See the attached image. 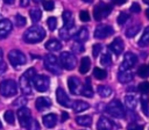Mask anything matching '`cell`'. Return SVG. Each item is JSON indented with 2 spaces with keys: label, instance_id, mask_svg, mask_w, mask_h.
<instances>
[{
  "label": "cell",
  "instance_id": "cell-1",
  "mask_svg": "<svg viewBox=\"0 0 149 130\" xmlns=\"http://www.w3.org/2000/svg\"><path fill=\"white\" fill-rule=\"evenodd\" d=\"M45 37V31L42 27H38V26H34V27H30L26 30L24 35H23V39L27 42V43H38L41 42L43 38Z\"/></svg>",
  "mask_w": 149,
  "mask_h": 130
},
{
  "label": "cell",
  "instance_id": "cell-2",
  "mask_svg": "<svg viewBox=\"0 0 149 130\" xmlns=\"http://www.w3.org/2000/svg\"><path fill=\"white\" fill-rule=\"evenodd\" d=\"M106 111L109 115H112L113 117H116V118H123L125 115H126V111L123 109V106H122V103L119 100H112L107 104Z\"/></svg>",
  "mask_w": 149,
  "mask_h": 130
},
{
  "label": "cell",
  "instance_id": "cell-3",
  "mask_svg": "<svg viewBox=\"0 0 149 130\" xmlns=\"http://www.w3.org/2000/svg\"><path fill=\"white\" fill-rule=\"evenodd\" d=\"M17 93V85L14 80L7 79L1 81L0 84V94L5 98H10L14 96Z\"/></svg>",
  "mask_w": 149,
  "mask_h": 130
},
{
  "label": "cell",
  "instance_id": "cell-4",
  "mask_svg": "<svg viewBox=\"0 0 149 130\" xmlns=\"http://www.w3.org/2000/svg\"><path fill=\"white\" fill-rule=\"evenodd\" d=\"M44 66L52 74L58 75L61 73V63H58L56 56H54L51 53H49L44 57Z\"/></svg>",
  "mask_w": 149,
  "mask_h": 130
},
{
  "label": "cell",
  "instance_id": "cell-5",
  "mask_svg": "<svg viewBox=\"0 0 149 130\" xmlns=\"http://www.w3.org/2000/svg\"><path fill=\"white\" fill-rule=\"evenodd\" d=\"M59 63H61V66L63 68L69 70V71L73 70L76 67V57L71 52L64 51L59 56Z\"/></svg>",
  "mask_w": 149,
  "mask_h": 130
},
{
  "label": "cell",
  "instance_id": "cell-6",
  "mask_svg": "<svg viewBox=\"0 0 149 130\" xmlns=\"http://www.w3.org/2000/svg\"><path fill=\"white\" fill-rule=\"evenodd\" d=\"M8 59H9L10 64H12L14 67L24 65L26 62H27V58H26L24 53L21 52L20 50H10V51L8 52Z\"/></svg>",
  "mask_w": 149,
  "mask_h": 130
},
{
  "label": "cell",
  "instance_id": "cell-7",
  "mask_svg": "<svg viewBox=\"0 0 149 130\" xmlns=\"http://www.w3.org/2000/svg\"><path fill=\"white\" fill-rule=\"evenodd\" d=\"M112 12V7L107 3H98L93 9V16L97 21H100L105 17H107Z\"/></svg>",
  "mask_w": 149,
  "mask_h": 130
},
{
  "label": "cell",
  "instance_id": "cell-8",
  "mask_svg": "<svg viewBox=\"0 0 149 130\" xmlns=\"http://www.w3.org/2000/svg\"><path fill=\"white\" fill-rule=\"evenodd\" d=\"M31 81L34 84V87L38 92H45L49 88V78L45 77V75H38V74H36L33 78Z\"/></svg>",
  "mask_w": 149,
  "mask_h": 130
},
{
  "label": "cell",
  "instance_id": "cell-9",
  "mask_svg": "<svg viewBox=\"0 0 149 130\" xmlns=\"http://www.w3.org/2000/svg\"><path fill=\"white\" fill-rule=\"evenodd\" d=\"M114 32V29L111 27V26H107V24H100L95 28L94 30V37L95 38H99V39H102V38H106L111 35H113Z\"/></svg>",
  "mask_w": 149,
  "mask_h": 130
},
{
  "label": "cell",
  "instance_id": "cell-10",
  "mask_svg": "<svg viewBox=\"0 0 149 130\" xmlns=\"http://www.w3.org/2000/svg\"><path fill=\"white\" fill-rule=\"evenodd\" d=\"M137 62V58L134 53L132 52H127L123 57V60L121 63V66H120V71H125V70H130Z\"/></svg>",
  "mask_w": 149,
  "mask_h": 130
},
{
  "label": "cell",
  "instance_id": "cell-11",
  "mask_svg": "<svg viewBox=\"0 0 149 130\" xmlns=\"http://www.w3.org/2000/svg\"><path fill=\"white\" fill-rule=\"evenodd\" d=\"M56 99H57V102H58L61 106H63V107H65V108L72 107V103H71L72 101L70 100L69 95L64 92V89L58 88V89L56 91Z\"/></svg>",
  "mask_w": 149,
  "mask_h": 130
},
{
  "label": "cell",
  "instance_id": "cell-12",
  "mask_svg": "<svg viewBox=\"0 0 149 130\" xmlns=\"http://www.w3.org/2000/svg\"><path fill=\"white\" fill-rule=\"evenodd\" d=\"M17 117H19V121H20V124L21 127L26 128L28 122L31 120V115H30V110L26 107H20L19 110H17Z\"/></svg>",
  "mask_w": 149,
  "mask_h": 130
},
{
  "label": "cell",
  "instance_id": "cell-13",
  "mask_svg": "<svg viewBox=\"0 0 149 130\" xmlns=\"http://www.w3.org/2000/svg\"><path fill=\"white\" fill-rule=\"evenodd\" d=\"M68 86H69V89H70V93L77 95V94H80L81 93V84H80V80L76 77H70L68 79Z\"/></svg>",
  "mask_w": 149,
  "mask_h": 130
},
{
  "label": "cell",
  "instance_id": "cell-14",
  "mask_svg": "<svg viewBox=\"0 0 149 130\" xmlns=\"http://www.w3.org/2000/svg\"><path fill=\"white\" fill-rule=\"evenodd\" d=\"M12 28H13V24L9 20H7V19L1 20L0 21V39L5 38L12 31Z\"/></svg>",
  "mask_w": 149,
  "mask_h": 130
},
{
  "label": "cell",
  "instance_id": "cell-15",
  "mask_svg": "<svg viewBox=\"0 0 149 130\" xmlns=\"http://www.w3.org/2000/svg\"><path fill=\"white\" fill-rule=\"evenodd\" d=\"M30 82H31V80L29 78H27L24 74L20 78V82L19 84H20V88H21L23 94H27V95L31 94V85H30Z\"/></svg>",
  "mask_w": 149,
  "mask_h": 130
},
{
  "label": "cell",
  "instance_id": "cell-16",
  "mask_svg": "<svg viewBox=\"0 0 149 130\" xmlns=\"http://www.w3.org/2000/svg\"><path fill=\"white\" fill-rule=\"evenodd\" d=\"M109 49L115 53V55H120L123 51V42L120 37H116L113 39V42L109 44Z\"/></svg>",
  "mask_w": 149,
  "mask_h": 130
},
{
  "label": "cell",
  "instance_id": "cell-17",
  "mask_svg": "<svg viewBox=\"0 0 149 130\" xmlns=\"http://www.w3.org/2000/svg\"><path fill=\"white\" fill-rule=\"evenodd\" d=\"M35 106H36L37 110H44L51 106V100L45 98V96H40V98H37Z\"/></svg>",
  "mask_w": 149,
  "mask_h": 130
},
{
  "label": "cell",
  "instance_id": "cell-18",
  "mask_svg": "<svg viewBox=\"0 0 149 130\" xmlns=\"http://www.w3.org/2000/svg\"><path fill=\"white\" fill-rule=\"evenodd\" d=\"M112 122L105 117V116H101L99 120H98V123H97V129L98 130H112Z\"/></svg>",
  "mask_w": 149,
  "mask_h": 130
},
{
  "label": "cell",
  "instance_id": "cell-19",
  "mask_svg": "<svg viewBox=\"0 0 149 130\" xmlns=\"http://www.w3.org/2000/svg\"><path fill=\"white\" fill-rule=\"evenodd\" d=\"M118 79L120 82L122 84H127L129 81L133 80V73L129 70H125V71H120L118 74Z\"/></svg>",
  "mask_w": 149,
  "mask_h": 130
},
{
  "label": "cell",
  "instance_id": "cell-20",
  "mask_svg": "<svg viewBox=\"0 0 149 130\" xmlns=\"http://www.w3.org/2000/svg\"><path fill=\"white\" fill-rule=\"evenodd\" d=\"M43 124L47 128H54L57 124V116L55 114H48L43 116Z\"/></svg>",
  "mask_w": 149,
  "mask_h": 130
},
{
  "label": "cell",
  "instance_id": "cell-21",
  "mask_svg": "<svg viewBox=\"0 0 149 130\" xmlns=\"http://www.w3.org/2000/svg\"><path fill=\"white\" fill-rule=\"evenodd\" d=\"M88 29L86 28V27H81L78 31H77V34L74 35V38H76V41H78V42H85L87 38H88Z\"/></svg>",
  "mask_w": 149,
  "mask_h": 130
},
{
  "label": "cell",
  "instance_id": "cell-22",
  "mask_svg": "<svg viewBox=\"0 0 149 130\" xmlns=\"http://www.w3.org/2000/svg\"><path fill=\"white\" fill-rule=\"evenodd\" d=\"M63 21H64V27L68 29H71L73 27V16L70 10H65L63 13Z\"/></svg>",
  "mask_w": 149,
  "mask_h": 130
},
{
  "label": "cell",
  "instance_id": "cell-23",
  "mask_svg": "<svg viewBox=\"0 0 149 130\" xmlns=\"http://www.w3.org/2000/svg\"><path fill=\"white\" fill-rule=\"evenodd\" d=\"M61 48H62L61 42L57 41V39H55V38L49 39L45 43V49L49 50V51H58V50H61Z\"/></svg>",
  "mask_w": 149,
  "mask_h": 130
},
{
  "label": "cell",
  "instance_id": "cell-24",
  "mask_svg": "<svg viewBox=\"0 0 149 130\" xmlns=\"http://www.w3.org/2000/svg\"><path fill=\"white\" fill-rule=\"evenodd\" d=\"M90 67H91V60H90V58L88 57H83L81 60H80V65H79V72L81 74H85V73L88 72Z\"/></svg>",
  "mask_w": 149,
  "mask_h": 130
},
{
  "label": "cell",
  "instance_id": "cell-25",
  "mask_svg": "<svg viewBox=\"0 0 149 130\" xmlns=\"http://www.w3.org/2000/svg\"><path fill=\"white\" fill-rule=\"evenodd\" d=\"M88 107H90V104H88L87 102H85V101H81V100H76V101H73V103H72V109H73L76 113L86 110Z\"/></svg>",
  "mask_w": 149,
  "mask_h": 130
},
{
  "label": "cell",
  "instance_id": "cell-26",
  "mask_svg": "<svg viewBox=\"0 0 149 130\" xmlns=\"http://www.w3.org/2000/svg\"><path fill=\"white\" fill-rule=\"evenodd\" d=\"M80 94L84 95L85 98H92V96H93V91H92V86H91L90 79H86V82L84 84Z\"/></svg>",
  "mask_w": 149,
  "mask_h": 130
},
{
  "label": "cell",
  "instance_id": "cell-27",
  "mask_svg": "<svg viewBox=\"0 0 149 130\" xmlns=\"http://www.w3.org/2000/svg\"><path fill=\"white\" fill-rule=\"evenodd\" d=\"M76 122L81 125V127H90L92 124V118L91 116H87V115H83V116H78L76 117Z\"/></svg>",
  "mask_w": 149,
  "mask_h": 130
},
{
  "label": "cell",
  "instance_id": "cell-28",
  "mask_svg": "<svg viewBox=\"0 0 149 130\" xmlns=\"http://www.w3.org/2000/svg\"><path fill=\"white\" fill-rule=\"evenodd\" d=\"M125 104H126L127 108L134 109V108H136L137 99H136L134 95H126V96H125Z\"/></svg>",
  "mask_w": 149,
  "mask_h": 130
},
{
  "label": "cell",
  "instance_id": "cell-29",
  "mask_svg": "<svg viewBox=\"0 0 149 130\" xmlns=\"http://www.w3.org/2000/svg\"><path fill=\"white\" fill-rule=\"evenodd\" d=\"M139 45L140 46H148L149 45V26L144 28V31L139 41Z\"/></svg>",
  "mask_w": 149,
  "mask_h": 130
},
{
  "label": "cell",
  "instance_id": "cell-30",
  "mask_svg": "<svg viewBox=\"0 0 149 130\" xmlns=\"http://www.w3.org/2000/svg\"><path fill=\"white\" fill-rule=\"evenodd\" d=\"M141 106L143 114L146 116H149V102H148V94H142L141 96Z\"/></svg>",
  "mask_w": 149,
  "mask_h": 130
},
{
  "label": "cell",
  "instance_id": "cell-31",
  "mask_svg": "<svg viewBox=\"0 0 149 130\" xmlns=\"http://www.w3.org/2000/svg\"><path fill=\"white\" fill-rule=\"evenodd\" d=\"M97 92L101 98H107L112 94V88L108 86H98Z\"/></svg>",
  "mask_w": 149,
  "mask_h": 130
},
{
  "label": "cell",
  "instance_id": "cell-32",
  "mask_svg": "<svg viewBox=\"0 0 149 130\" xmlns=\"http://www.w3.org/2000/svg\"><path fill=\"white\" fill-rule=\"evenodd\" d=\"M29 15H30V19H31V22L33 23H36L41 20V16H42V12L38 9V8H34L29 12Z\"/></svg>",
  "mask_w": 149,
  "mask_h": 130
},
{
  "label": "cell",
  "instance_id": "cell-33",
  "mask_svg": "<svg viewBox=\"0 0 149 130\" xmlns=\"http://www.w3.org/2000/svg\"><path fill=\"white\" fill-rule=\"evenodd\" d=\"M139 31H140V26H139V24L132 26V27H129V28L126 30V36L129 37V38H132V37H134Z\"/></svg>",
  "mask_w": 149,
  "mask_h": 130
},
{
  "label": "cell",
  "instance_id": "cell-34",
  "mask_svg": "<svg viewBox=\"0 0 149 130\" xmlns=\"http://www.w3.org/2000/svg\"><path fill=\"white\" fill-rule=\"evenodd\" d=\"M93 74H94V77H95L98 80H104V79L106 78V75H107L106 71L102 70V68H100V67H95V68L93 70Z\"/></svg>",
  "mask_w": 149,
  "mask_h": 130
},
{
  "label": "cell",
  "instance_id": "cell-35",
  "mask_svg": "<svg viewBox=\"0 0 149 130\" xmlns=\"http://www.w3.org/2000/svg\"><path fill=\"white\" fill-rule=\"evenodd\" d=\"M137 74L141 78H147L149 77V66L148 65H141L137 70Z\"/></svg>",
  "mask_w": 149,
  "mask_h": 130
},
{
  "label": "cell",
  "instance_id": "cell-36",
  "mask_svg": "<svg viewBox=\"0 0 149 130\" xmlns=\"http://www.w3.org/2000/svg\"><path fill=\"white\" fill-rule=\"evenodd\" d=\"M3 117H5V121H6L8 124H14V122H15V116H14V113H13L12 110H7V111L5 113V115H3Z\"/></svg>",
  "mask_w": 149,
  "mask_h": 130
},
{
  "label": "cell",
  "instance_id": "cell-37",
  "mask_svg": "<svg viewBox=\"0 0 149 130\" xmlns=\"http://www.w3.org/2000/svg\"><path fill=\"white\" fill-rule=\"evenodd\" d=\"M26 129H27V130H40V124H38V122H37L35 118L31 117V120L28 122Z\"/></svg>",
  "mask_w": 149,
  "mask_h": 130
},
{
  "label": "cell",
  "instance_id": "cell-38",
  "mask_svg": "<svg viewBox=\"0 0 149 130\" xmlns=\"http://www.w3.org/2000/svg\"><path fill=\"white\" fill-rule=\"evenodd\" d=\"M111 63H112V58H111L109 53L108 52L104 53L100 58V64L104 65V66H108V65H111Z\"/></svg>",
  "mask_w": 149,
  "mask_h": 130
},
{
  "label": "cell",
  "instance_id": "cell-39",
  "mask_svg": "<svg viewBox=\"0 0 149 130\" xmlns=\"http://www.w3.org/2000/svg\"><path fill=\"white\" fill-rule=\"evenodd\" d=\"M47 24H48L49 29H50L51 31H54V30L57 28V19H56L55 16H50V17H48Z\"/></svg>",
  "mask_w": 149,
  "mask_h": 130
},
{
  "label": "cell",
  "instance_id": "cell-40",
  "mask_svg": "<svg viewBox=\"0 0 149 130\" xmlns=\"http://www.w3.org/2000/svg\"><path fill=\"white\" fill-rule=\"evenodd\" d=\"M72 51L76 52V53H80V52H83V51H84V45H83V43L76 41V42L72 44Z\"/></svg>",
  "mask_w": 149,
  "mask_h": 130
},
{
  "label": "cell",
  "instance_id": "cell-41",
  "mask_svg": "<svg viewBox=\"0 0 149 130\" xmlns=\"http://www.w3.org/2000/svg\"><path fill=\"white\" fill-rule=\"evenodd\" d=\"M139 91L142 94H148L149 93V82L148 81H143L139 85Z\"/></svg>",
  "mask_w": 149,
  "mask_h": 130
},
{
  "label": "cell",
  "instance_id": "cell-42",
  "mask_svg": "<svg viewBox=\"0 0 149 130\" xmlns=\"http://www.w3.org/2000/svg\"><path fill=\"white\" fill-rule=\"evenodd\" d=\"M128 19H129V15H128L127 13L122 12V13H120L119 16H118V23H119V24H125V23L128 21Z\"/></svg>",
  "mask_w": 149,
  "mask_h": 130
},
{
  "label": "cell",
  "instance_id": "cell-43",
  "mask_svg": "<svg viewBox=\"0 0 149 130\" xmlns=\"http://www.w3.org/2000/svg\"><path fill=\"white\" fill-rule=\"evenodd\" d=\"M6 70H7V67H6V63L3 62V52L0 49V75L3 74L6 72Z\"/></svg>",
  "mask_w": 149,
  "mask_h": 130
},
{
  "label": "cell",
  "instance_id": "cell-44",
  "mask_svg": "<svg viewBox=\"0 0 149 130\" xmlns=\"http://www.w3.org/2000/svg\"><path fill=\"white\" fill-rule=\"evenodd\" d=\"M15 24H16L17 27H23V26L26 24V19H24V16H22V15H20V14H16V16H15Z\"/></svg>",
  "mask_w": 149,
  "mask_h": 130
},
{
  "label": "cell",
  "instance_id": "cell-45",
  "mask_svg": "<svg viewBox=\"0 0 149 130\" xmlns=\"http://www.w3.org/2000/svg\"><path fill=\"white\" fill-rule=\"evenodd\" d=\"M26 103H27V99L24 96H20V98H17L13 102V106H15V107H23Z\"/></svg>",
  "mask_w": 149,
  "mask_h": 130
},
{
  "label": "cell",
  "instance_id": "cell-46",
  "mask_svg": "<svg viewBox=\"0 0 149 130\" xmlns=\"http://www.w3.org/2000/svg\"><path fill=\"white\" fill-rule=\"evenodd\" d=\"M43 7H44L45 10L50 12V10H54V8H55V3H54V1H51V0H47V1L43 2Z\"/></svg>",
  "mask_w": 149,
  "mask_h": 130
},
{
  "label": "cell",
  "instance_id": "cell-47",
  "mask_svg": "<svg viewBox=\"0 0 149 130\" xmlns=\"http://www.w3.org/2000/svg\"><path fill=\"white\" fill-rule=\"evenodd\" d=\"M79 19H80L83 22H87V21L90 20V14H88L87 12L83 10V12H80V14H79Z\"/></svg>",
  "mask_w": 149,
  "mask_h": 130
},
{
  "label": "cell",
  "instance_id": "cell-48",
  "mask_svg": "<svg viewBox=\"0 0 149 130\" xmlns=\"http://www.w3.org/2000/svg\"><path fill=\"white\" fill-rule=\"evenodd\" d=\"M128 130H143V125L137 123H132L128 125Z\"/></svg>",
  "mask_w": 149,
  "mask_h": 130
},
{
  "label": "cell",
  "instance_id": "cell-49",
  "mask_svg": "<svg viewBox=\"0 0 149 130\" xmlns=\"http://www.w3.org/2000/svg\"><path fill=\"white\" fill-rule=\"evenodd\" d=\"M100 51H101V45L100 44H94L93 45V57H98Z\"/></svg>",
  "mask_w": 149,
  "mask_h": 130
},
{
  "label": "cell",
  "instance_id": "cell-50",
  "mask_svg": "<svg viewBox=\"0 0 149 130\" xmlns=\"http://www.w3.org/2000/svg\"><path fill=\"white\" fill-rule=\"evenodd\" d=\"M59 36L63 38V39H68L69 38V34H68V28H63L61 31H59Z\"/></svg>",
  "mask_w": 149,
  "mask_h": 130
},
{
  "label": "cell",
  "instance_id": "cell-51",
  "mask_svg": "<svg viewBox=\"0 0 149 130\" xmlns=\"http://www.w3.org/2000/svg\"><path fill=\"white\" fill-rule=\"evenodd\" d=\"M130 10L133 12V13H140V10H141V7H140V5L139 3H133L132 6H130Z\"/></svg>",
  "mask_w": 149,
  "mask_h": 130
},
{
  "label": "cell",
  "instance_id": "cell-52",
  "mask_svg": "<svg viewBox=\"0 0 149 130\" xmlns=\"http://www.w3.org/2000/svg\"><path fill=\"white\" fill-rule=\"evenodd\" d=\"M28 5H29V0H20V6L27 7Z\"/></svg>",
  "mask_w": 149,
  "mask_h": 130
},
{
  "label": "cell",
  "instance_id": "cell-53",
  "mask_svg": "<svg viewBox=\"0 0 149 130\" xmlns=\"http://www.w3.org/2000/svg\"><path fill=\"white\" fill-rule=\"evenodd\" d=\"M127 0H113V2L115 3V5H122V3H125Z\"/></svg>",
  "mask_w": 149,
  "mask_h": 130
},
{
  "label": "cell",
  "instance_id": "cell-54",
  "mask_svg": "<svg viewBox=\"0 0 149 130\" xmlns=\"http://www.w3.org/2000/svg\"><path fill=\"white\" fill-rule=\"evenodd\" d=\"M68 117H69V116H68V114H66V113H63V117H62V120H61V121L63 122V121H65Z\"/></svg>",
  "mask_w": 149,
  "mask_h": 130
},
{
  "label": "cell",
  "instance_id": "cell-55",
  "mask_svg": "<svg viewBox=\"0 0 149 130\" xmlns=\"http://www.w3.org/2000/svg\"><path fill=\"white\" fill-rule=\"evenodd\" d=\"M3 2H5V3H7V5H10V3H13V2H14V0H3Z\"/></svg>",
  "mask_w": 149,
  "mask_h": 130
},
{
  "label": "cell",
  "instance_id": "cell-56",
  "mask_svg": "<svg viewBox=\"0 0 149 130\" xmlns=\"http://www.w3.org/2000/svg\"><path fill=\"white\" fill-rule=\"evenodd\" d=\"M83 1H84L85 3H91V2L93 1V0H83Z\"/></svg>",
  "mask_w": 149,
  "mask_h": 130
},
{
  "label": "cell",
  "instance_id": "cell-57",
  "mask_svg": "<svg viewBox=\"0 0 149 130\" xmlns=\"http://www.w3.org/2000/svg\"><path fill=\"white\" fill-rule=\"evenodd\" d=\"M146 15H147V17H148V19H149V8H148V9H147V12H146Z\"/></svg>",
  "mask_w": 149,
  "mask_h": 130
},
{
  "label": "cell",
  "instance_id": "cell-58",
  "mask_svg": "<svg viewBox=\"0 0 149 130\" xmlns=\"http://www.w3.org/2000/svg\"><path fill=\"white\" fill-rule=\"evenodd\" d=\"M143 2L147 3V5H149V0H143Z\"/></svg>",
  "mask_w": 149,
  "mask_h": 130
},
{
  "label": "cell",
  "instance_id": "cell-59",
  "mask_svg": "<svg viewBox=\"0 0 149 130\" xmlns=\"http://www.w3.org/2000/svg\"><path fill=\"white\" fill-rule=\"evenodd\" d=\"M33 1H34V2H41L42 0H33Z\"/></svg>",
  "mask_w": 149,
  "mask_h": 130
},
{
  "label": "cell",
  "instance_id": "cell-60",
  "mask_svg": "<svg viewBox=\"0 0 149 130\" xmlns=\"http://www.w3.org/2000/svg\"><path fill=\"white\" fill-rule=\"evenodd\" d=\"M1 20H2V16H1V15H0V21H1Z\"/></svg>",
  "mask_w": 149,
  "mask_h": 130
},
{
  "label": "cell",
  "instance_id": "cell-61",
  "mask_svg": "<svg viewBox=\"0 0 149 130\" xmlns=\"http://www.w3.org/2000/svg\"><path fill=\"white\" fill-rule=\"evenodd\" d=\"M1 127H2V125H1V122H0V129H1Z\"/></svg>",
  "mask_w": 149,
  "mask_h": 130
}]
</instances>
